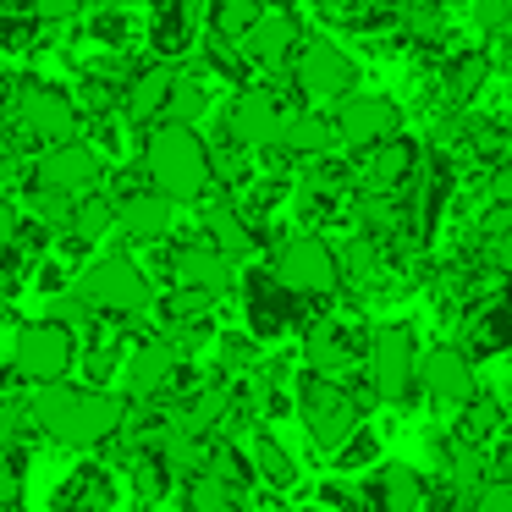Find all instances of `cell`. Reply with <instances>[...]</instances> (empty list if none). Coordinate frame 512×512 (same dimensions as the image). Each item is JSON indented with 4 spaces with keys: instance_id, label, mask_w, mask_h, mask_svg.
Segmentation results:
<instances>
[{
    "instance_id": "bcb514c9",
    "label": "cell",
    "mask_w": 512,
    "mask_h": 512,
    "mask_svg": "<svg viewBox=\"0 0 512 512\" xmlns=\"http://www.w3.org/2000/svg\"><path fill=\"white\" fill-rule=\"evenodd\" d=\"M100 12H127V6H138V0H94Z\"/></svg>"
},
{
    "instance_id": "7c38bea8",
    "label": "cell",
    "mask_w": 512,
    "mask_h": 512,
    "mask_svg": "<svg viewBox=\"0 0 512 512\" xmlns=\"http://www.w3.org/2000/svg\"><path fill=\"white\" fill-rule=\"evenodd\" d=\"M182 375V342L177 336H144V342L127 353V369H122V391L133 402H155L160 391H171Z\"/></svg>"
},
{
    "instance_id": "4fadbf2b",
    "label": "cell",
    "mask_w": 512,
    "mask_h": 512,
    "mask_svg": "<svg viewBox=\"0 0 512 512\" xmlns=\"http://www.w3.org/2000/svg\"><path fill=\"white\" fill-rule=\"evenodd\" d=\"M336 133H342V144L347 149H380V144H391V138H402V111H397V100H386V94H364L358 89L353 100H342L336 105Z\"/></svg>"
},
{
    "instance_id": "8992f818",
    "label": "cell",
    "mask_w": 512,
    "mask_h": 512,
    "mask_svg": "<svg viewBox=\"0 0 512 512\" xmlns=\"http://www.w3.org/2000/svg\"><path fill=\"white\" fill-rule=\"evenodd\" d=\"M78 364V331L56 320H28L17 325V342H12V375L23 386L45 391V386H61Z\"/></svg>"
},
{
    "instance_id": "cb8c5ba5",
    "label": "cell",
    "mask_w": 512,
    "mask_h": 512,
    "mask_svg": "<svg viewBox=\"0 0 512 512\" xmlns=\"http://www.w3.org/2000/svg\"><path fill=\"white\" fill-rule=\"evenodd\" d=\"M204 237H210V243L232 259V265H248V259L259 254V232L243 221V210H232V204L204 210Z\"/></svg>"
},
{
    "instance_id": "8fae6325",
    "label": "cell",
    "mask_w": 512,
    "mask_h": 512,
    "mask_svg": "<svg viewBox=\"0 0 512 512\" xmlns=\"http://www.w3.org/2000/svg\"><path fill=\"white\" fill-rule=\"evenodd\" d=\"M100 177H105V160H100V149L83 144V138L56 144V149H39V160H34V188H56V193H67V199L94 193Z\"/></svg>"
},
{
    "instance_id": "ac0fdd59",
    "label": "cell",
    "mask_w": 512,
    "mask_h": 512,
    "mask_svg": "<svg viewBox=\"0 0 512 512\" xmlns=\"http://www.w3.org/2000/svg\"><path fill=\"white\" fill-rule=\"evenodd\" d=\"M243 287H248V325H254V336L259 342H281V336L292 331V320H298L303 298H292L276 276H259V270L243 281Z\"/></svg>"
},
{
    "instance_id": "836d02e7",
    "label": "cell",
    "mask_w": 512,
    "mask_h": 512,
    "mask_svg": "<svg viewBox=\"0 0 512 512\" xmlns=\"http://www.w3.org/2000/svg\"><path fill=\"white\" fill-rule=\"evenodd\" d=\"M507 347H512V314L507 309L474 314V353H507Z\"/></svg>"
},
{
    "instance_id": "d4e9b609",
    "label": "cell",
    "mask_w": 512,
    "mask_h": 512,
    "mask_svg": "<svg viewBox=\"0 0 512 512\" xmlns=\"http://www.w3.org/2000/svg\"><path fill=\"white\" fill-rule=\"evenodd\" d=\"M259 17H265V0H204V28L215 39H232V45L254 34Z\"/></svg>"
},
{
    "instance_id": "d6986e66",
    "label": "cell",
    "mask_w": 512,
    "mask_h": 512,
    "mask_svg": "<svg viewBox=\"0 0 512 512\" xmlns=\"http://www.w3.org/2000/svg\"><path fill=\"white\" fill-rule=\"evenodd\" d=\"M171 276H177L182 287H204V292H215V298L237 287V265L210 243V237H193V243H182L177 254H171Z\"/></svg>"
},
{
    "instance_id": "ab89813d",
    "label": "cell",
    "mask_w": 512,
    "mask_h": 512,
    "mask_svg": "<svg viewBox=\"0 0 512 512\" xmlns=\"http://www.w3.org/2000/svg\"><path fill=\"white\" fill-rule=\"evenodd\" d=\"M463 512H512V479H490V485L479 490Z\"/></svg>"
},
{
    "instance_id": "603a6c76",
    "label": "cell",
    "mask_w": 512,
    "mask_h": 512,
    "mask_svg": "<svg viewBox=\"0 0 512 512\" xmlns=\"http://www.w3.org/2000/svg\"><path fill=\"white\" fill-rule=\"evenodd\" d=\"M336 144H342V133H336V116L298 111V116H287V133H281V149H276V155H292V160H325Z\"/></svg>"
},
{
    "instance_id": "e575fe53",
    "label": "cell",
    "mask_w": 512,
    "mask_h": 512,
    "mask_svg": "<svg viewBox=\"0 0 512 512\" xmlns=\"http://www.w3.org/2000/svg\"><path fill=\"white\" fill-rule=\"evenodd\" d=\"M34 221H45V226H56V232H72V210H78V199H67V193H56V188H34Z\"/></svg>"
},
{
    "instance_id": "9a60e30c",
    "label": "cell",
    "mask_w": 512,
    "mask_h": 512,
    "mask_svg": "<svg viewBox=\"0 0 512 512\" xmlns=\"http://www.w3.org/2000/svg\"><path fill=\"white\" fill-rule=\"evenodd\" d=\"M419 386L435 408H468L479 397V375H474V358L463 347H430L419 364Z\"/></svg>"
},
{
    "instance_id": "5bb4252c",
    "label": "cell",
    "mask_w": 512,
    "mask_h": 512,
    "mask_svg": "<svg viewBox=\"0 0 512 512\" xmlns=\"http://www.w3.org/2000/svg\"><path fill=\"white\" fill-rule=\"evenodd\" d=\"M303 45H309V34H303L298 12L292 6H265L259 28L243 39V61L248 67H265V72H287Z\"/></svg>"
},
{
    "instance_id": "ee69618b",
    "label": "cell",
    "mask_w": 512,
    "mask_h": 512,
    "mask_svg": "<svg viewBox=\"0 0 512 512\" xmlns=\"http://www.w3.org/2000/svg\"><path fill=\"white\" fill-rule=\"evenodd\" d=\"M215 358H221L226 369H243L248 358H254V347H248V342H237V336H226V342L215 347Z\"/></svg>"
},
{
    "instance_id": "f6af8a7d",
    "label": "cell",
    "mask_w": 512,
    "mask_h": 512,
    "mask_svg": "<svg viewBox=\"0 0 512 512\" xmlns=\"http://www.w3.org/2000/svg\"><path fill=\"white\" fill-rule=\"evenodd\" d=\"M94 39L116 45V39H122V17H116V12H105V17H100V28H94Z\"/></svg>"
},
{
    "instance_id": "9c48e42d",
    "label": "cell",
    "mask_w": 512,
    "mask_h": 512,
    "mask_svg": "<svg viewBox=\"0 0 512 512\" xmlns=\"http://www.w3.org/2000/svg\"><path fill=\"white\" fill-rule=\"evenodd\" d=\"M12 116L39 149H56V144H72L78 133V105L56 89V83H17V100H12Z\"/></svg>"
},
{
    "instance_id": "ffe728a7",
    "label": "cell",
    "mask_w": 512,
    "mask_h": 512,
    "mask_svg": "<svg viewBox=\"0 0 512 512\" xmlns=\"http://www.w3.org/2000/svg\"><path fill=\"white\" fill-rule=\"evenodd\" d=\"M177 221V204L166 199L160 188H144V193H122L116 199V226H122L127 243H160Z\"/></svg>"
},
{
    "instance_id": "3957f363",
    "label": "cell",
    "mask_w": 512,
    "mask_h": 512,
    "mask_svg": "<svg viewBox=\"0 0 512 512\" xmlns=\"http://www.w3.org/2000/svg\"><path fill=\"white\" fill-rule=\"evenodd\" d=\"M298 419H303V430H309V441L331 457L342 452L347 441L364 435V408L353 402V391H347L342 380L309 375V369H303V380H298Z\"/></svg>"
},
{
    "instance_id": "d6a6232c",
    "label": "cell",
    "mask_w": 512,
    "mask_h": 512,
    "mask_svg": "<svg viewBox=\"0 0 512 512\" xmlns=\"http://www.w3.org/2000/svg\"><path fill=\"white\" fill-rule=\"evenodd\" d=\"M105 501H111V485H105L100 474H89V468H83V474L56 496V507L61 512H89V507H105Z\"/></svg>"
},
{
    "instance_id": "f546056e",
    "label": "cell",
    "mask_w": 512,
    "mask_h": 512,
    "mask_svg": "<svg viewBox=\"0 0 512 512\" xmlns=\"http://www.w3.org/2000/svg\"><path fill=\"white\" fill-rule=\"evenodd\" d=\"M501 419H507V402L501 397H474L463 408V419H457V435H463L468 446H485L490 435L501 430Z\"/></svg>"
},
{
    "instance_id": "7bdbcfd3",
    "label": "cell",
    "mask_w": 512,
    "mask_h": 512,
    "mask_svg": "<svg viewBox=\"0 0 512 512\" xmlns=\"http://www.w3.org/2000/svg\"><path fill=\"white\" fill-rule=\"evenodd\" d=\"M28 6H34L39 23H67V17H78L89 0H28Z\"/></svg>"
},
{
    "instance_id": "b9f144b4",
    "label": "cell",
    "mask_w": 512,
    "mask_h": 512,
    "mask_svg": "<svg viewBox=\"0 0 512 512\" xmlns=\"http://www.w3.org/2000/svg\"><path fill=\"white\" fill-rule=\"evenodd\" d=\"M485 193H490V210H512V160H501V166L490 171Z\"/></svg>"
},
{
    "instance_id": "e0dca14e",
    "label": "cell",
    "mask_w": 512,
    "mask_h": 512,
    "mask_svg": "<svg viewBox=\"0 0 512 512\" xmlns=\"http://www.w3.org/2000/svg\"><path fill=\"white\" fill-rule=\"evenodd\" d=\"M177 78H182L177 61H155V67H144L133 83H127V94H122V116H127L133 127H160V122L171 116Z\"/></svg>"
},
{
    "instance_id": "60d3db41",
    "label": "cell",
    "mask_w": 512,
    "mask_h": 512,
    "mask_svg": "<svg viewBox=\"0 0 512 512\" xmlns=\"http://www.w3.org/2000/svg\"><path fill=\"white\" fill-rule=\"evenodd\" d=\"M380 457V446H375V435H358V441H347L342 452H336V468H342V474H353V468H364V463H375Z\"/></svg>"
},
{
    "instance_id": "30bf717a",
    "label": "cell",
    "mask_w": 512,
    "mask_h": 512,
    "mask_svg": "<svg viewBox=\"0 0 512 512\" xmlns=\"http://www.w3.org/2000/svg\"><path fill=\"white\" fill-rule=\"evenodd\" d=\"M281 133H287V111H281L276 94L259 89V83L237 89V100L226 105V144L254 149V155H276Z\"/></svg>"
},
{
    "instance_id": "8d00e7d4",
    "label": "cell",
    "mask_w": 512,
    "mask_h": 512,
    "mask_svg": "<svg viewBox=\"0 0 512 512\" xmlns=\"http://www.w3.org/2000/svg\"><path fill=\"white\" fill-rule=\"evenodd\" d=\"M474 23L485 39H507L512 34V0H474Z\"/></svg>"
},
{
    "instance_id": "4316f807",
    "label": "cell",
    "mask_w": 512,
    "mask_h": 512,
    "mask_svg": "<svg viewBox=\"0 0 512 512\" xmlns=\"http://www.w3.org/2000/svg\"><path fill=\"white\" fill-rule=\"evenodd\" d=\"M188 45H193V0H166V6H160V17H155V50H160V61L182 56Z\"/></svg>"
},
{
    "instance_id": "6da1fadb",
    "label": "cell",
    "mask_w": 512,
    "mask_h": 512,
    "mask_svg": "<svg viewBox=\"0 0 512 512\" xmlns=\"http://www.w3.org/2000/svg\"><path fill=\"white\" fill-rule=\"evenodd\" d=\"M34 408V430L50 435L56 446H72V452H89V446H105L116 430L127 424V408L133 397L127 391H105V386H45L28 397Z\"/></svg>"
},
{
    "instance_id": "7a4b0ae2",
    "label": "cell",
    "mask_w": 512,
    "mask_h": 512,
    "mask_svg": "<svg viewBox=\"0 0 512 512\" xmlns=\"http://www.w3.org/2000/svg\"><path fill=\"white\" fill-rule=\"evenodd\" d=\"M144 171H149V188H160L171 204H188V199H204V193H210L215 149L199 138V127L160 122V127H149V138H144Z\"/></svg>"
},
{
    "instance_id": "52a82bcc",
    "label": "cell",
    "mask_w": 512,
    "mask_h": 512,
    "mask_svg": "<svg viewBox=\"0 0 512 512\" xmlns=\"http://www.w3.org/2000/svg\"><path fill=\"white\" fill-rule=\"evenodd\" d=\"M419 364H424V353L413 347L408 325H375V331H369L364 375H369V386H375L380 402H408L413 386H419Z\"/></svg>"
},
{
    "instance_id": "484cf974",
    "label": "cell",
    "mask_w": 512,
    "mask_h": 512,
    "mask_svg": "<svg viewBox=\"0 0 512 512\" xmlns=\"http://www.w3.org/2000/svg\"><path fill=\"white\" fill-rule=\"evenodd\" d=\"M248 457H254L259 485H270V490H292V485H298V463H292V452H287V446H281L270 430H254V435H248Z\"/></svg>"
},
{
    "instance_id": "7402d4cb",
    "label": "cell",
    "mask_w": 512,
    "mask_h": 512,
    "mask_svg": "<svg viewBox=\"0 0 512 512\" xmlns=\"http://www.w3.org/2000/svg\"><path fill=\"white\" fill-rule=\"evenodd\" d=\"M380 512H424L430 501V485L419 479V468L408 463H375V485H369Z\"/></svg>"
},
{
    "instance_id": "74e56055",
    "label": "cell",
    "mask_w": 512,
    "mask_h": 512,
    "mask_svg": "<svg viewBox=\"0 0 512 512\" xmlns=\"http://www.w3.org/2000/svg\"><path fill=\"white\" fill-rule=\"evenodd\" d=\"M490 259L501 276H512V210H496V221H490Z\"/></svg>"
},
{
    "instance_id": "44dd1931",
    "label": "cell",
    "mask_w": 512,
    "mask_h": 512,
    "mask_svg": "<svg viewBox=\"0 0 512 512\" xmlns=\"http://www.w3.org/2000/svg\"><path fill=\"white\" fill-rule=\"evenodd\" d=\"M413 166H419V144H413V138H391V144L369 149V155L358 160V188L391 193V199H397V188L413 177Z\"/></svg>"
},
{
    "instance_id": "ba28073f",
    "label": "cell",
    "mask_w": 512,
    "mask_h": 512,
    "mask_svg": "<svg viewBox=\"0 0 512 512\" xmlns=\"http://www.w3.org/2000/svg\"><path fill=\"white\" fill-rule=\"evenodd\" d=\"M292 83H298L309 100L342 105V100H353V94H358V61L347 56L336 39L314 34L309 45L298 50V61H292Z\"/></svg>"
},
{
    "instance_id": "5b68a950",
    "label": "cell",
    "mask_w": 512,
    "mask_h": 512,
    "mask_svg": "<svg viewBox=\"0 0 512 512\" xmlns=\"http://www.w3.org/2000/svg\"><path fill=\"white\" fill-rule=\"evenodd\" d=\"M270 276H276L292 298H303V303L331 298V292L347 281L342 276V254H336L325 237H314V232L287 237V243L276 248V259H270Z\"/></svg>"
},
{
    "instance_id": "f1b7e54d",
    "label": "cell",
    "mask_w": 512,
    "mask_h": 512,
    "mask_svg": "<svg viewBox=\"0 0 512 512\" xmlns=\"http://www.w3.org/2000/svg\"><path fill=\"white\" fill-rule=\"evenodd\" d=\"M237 490H243V485H232V479H221V474L204 468L199 479H188V512H237V507H243Z\"/></svg>"
},
{
    "instance_id": "277c9868",
    "label": "cell",
    "mask_w": 512,
    "mask_h": 512,
    "mask_svg": "<svg viewBox=\"0 0 512 512\" xmlns=\"http://www.w3.org/2000/svg\"><path fill=\"white\" fill-rule=\"evenodd\" d=\"M72 287L89 298L94 314H116V320H133V314L155 309V281H149V270L133 265L127 254H111V259L83 265Z\"/></svg>"
},
{
    "instance_id": "4dcf8cb0",
    "label": "cell",
    "mask_w": 512,
    "mask_h": 512,
    "mask_svg": "<svg viewBox=\"0 0 512 512\" xmlns=\"http://www.w3.org/2000/svg\"><path fill=\"white\" fill-rule=\"evenodd\" d=\"M485 78H490V56H457L452 72H446V94H452L457 105H468L485 89Z\"/></svg>"
},
{
    "instance_id": "1f68e13d",
    "label": "cell",
    "mask_w": 512,
    "mask_h": 512,
    "mask_svg": "<svg viewBox=\"0 0 512 512\" xmlns=\"http://www.w3.org/2000/svg\"><path fill=\"white\" fill-rule=\"evenodd\" d=\"M204 111H210V94H204V83L193 78V72H182V78H177V94H171V116H166V122L199 127Z\"/></svg>"
},
{
    "instance_id": "d590c367",
    "label": "cell",
    "mask_w": 512,
    "mask_h": 512,
    "mask_svg": "<svg viewBox=\"0 0 512 512\" xmlns=\"http://www.w3.org/2000/svg\"><path fill=\"white\" fill-rule=\"evenodd\" d=\"M215 303H221V298H215V292H204V287H177V292L166 298V314H171L177 325H188V320H204Z\"/></svg>"
},
{
    "instance_id": "f35d334b",
    "label": "cell",
    "mask_w": 512,
    "mask_h": 512,
    "mask_svg": "<svg viewBox=\"0 0 512 512\" xmlns=\"http://www.w3.org/2000/svg\"><path fill=\"white\" fill-rule=\"evenodd\" d=\"M375 265H380L375 237H358V243H347V248H342V276H347V281H353V276H369Z\"/></svg>"
},
{
    "instance_id": "2e32d148",
    "label": "cell",
    "mask_w": 512,
    "mask_h": 512,
    "mask_svg": "<svg viewBox=\"0 0 512 512\" xmlns=\"http://www.w3.org/2000/svg\"><path fill=\"white\" fill-rule=\"evenodd\" d=\"M358 358H369V336L358 342L353 325L320 320V325H309V336H303V364H309V375L342 380V375H353Z\"/></svg>"
},
{
    "instance_id": "83f0119b",
    "label": "cell",
    "mask_w": 512,
    "mask_h": 512,
    "mask_svg": "<svg viewBox=\"0 0 512 512\" xmlns=\"http://www.w3.org/2000/svg\"><path fill=\"white\" fill-rule=\"evenodd\" d=\"M116 226V199L111 193H83L78 210H72V243H100L105 232Z\"/></svg>"
}]
</instances>
